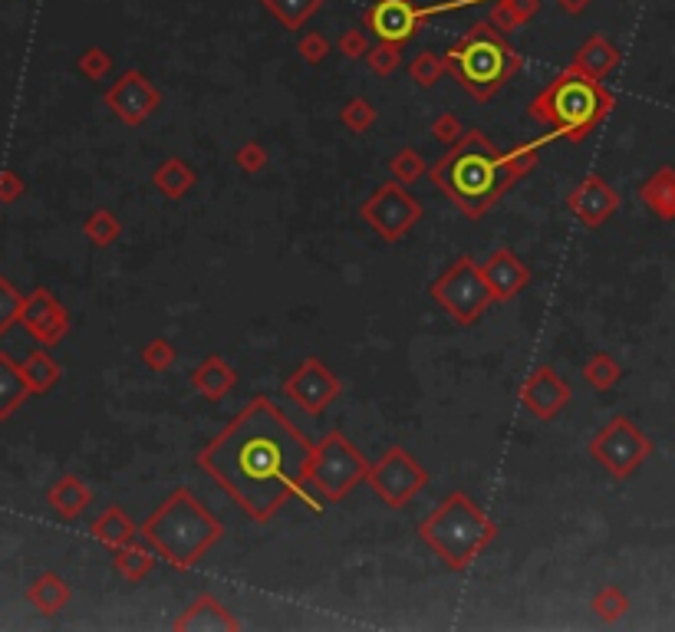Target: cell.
I'll return each instance as SVG.
<instances>
[{
	"mask_svg": "<svg viewBox=\"0 0 675 632\" xmlns=\"http://www.w3.org/2000/svg\"><path fill=\"white\" fill-rule=\"evenodd\" d=\"M313 445L267 395H254L234 419L198 451L195 465L257 524H267L287 501L323 514L303 481Z\"/></svg>",
	"mask_w": 675,
	"mask_h": 632,
	"instance_id": "obj_1",
	"label": "cell"
},
{
	"mask_svg": "<svg viewBox=\"0 0 675 632\" xmlns=\"http://www.w3.org/2000/svg\"><path fill=\"white\" fill-rule=\"evenodd\" d=\"M557 142L554 132L501 152L481 129H468L455 149L432 162L429 178L468 221H481L508 191L537 168V152Z\"/></svg>",
	"mask_w": 675,
	"mask_h": 632,
	"instance_id": "obj_2",
	"label": "cell"
},
{
	"mask_svg": "<svg viewBox=\"0 0 675 632\" xmlns=\"http://www.w3.org/2000/svg\"><path fill=\"white\" fill-rule=\"evenodd\" d=\"M139 534L168 567L191 570L224 537V524L198 501L195 491L175 488L139 524Z\"/></svg>",
	"mask_w": 675,
	"mask_h": 632,
	"instance_id": "obj_3",
	"label": "cell"
},
{
	"mask_svg": "<svg viewBox=\"0 0 675 632\" xmlns=\"http://www.w3.org/2000/svg\"><path fill=\"white\" fill-rule=\"evenodd\" d=\"M616 109V96L603 86V79H593L587 73L567 66L550 83L540 89L527 106L537 126L554 132L564 142H583L600 122Z\"/></svg>",
	"mask_w": 675,
	"mask_h": 632,
	"instance_id": "obj_4",
	"label": "cell"
},
{
	"mask_svg": "<svg viewBox=\"0 0 675 632\" xmlns=\"http://www.w3.org/2000/svg\"><path fill=\"white\" fill-rule=\"evenodd\" d=\"M442 60L445 70L458 79V86L478 103H488L498 96L524 66L521 53L511 47L508 37L491 20L471 24L465 37L445 50Z\"/></svg>",
	"mask_w": 675,
	"mask_h": 632,
	"instance_id": "obj_5",
	"label": "cell"
},
{
	"mask_svg": "<svg viewBox=\"0 0 675 632\" xmlns=\"http://www.w3.org/2000/svg\"><path fill=\"white\" fill-rule=\"evenodd\" d=\"M422 544L429 547L445 570L461 573L475 563L485 547L498 537V524L491 521L471 494L452 491L435 511L419 524Z\"/></svg>",
	"mask_w": 675,
	"mask_h": 632,
	"instance_id": "obj_6",
	"label": "cell"
},
{
	"mask_svg": "<svg viewBox=\"0 0 675 632\" xmlns=\"http://www.w3.org/2000/svg\"><path fill=\"white\" fill-rule=\"evenodd\" d=\"M369 478V461L359 455V448L343 432H326L310 451L303 481L313 494H320L326 504H340L356 484Z\"/></svg>",
	"mask_w": 675,
	"mask_h": 632,
	"instance_id": "obj_7",
	"label": "cell"
},
{
	"mask_svg": "<svg viewBox=\"0 0 675 632\" xmlns=\"http://www.w3.org/2000/svg\"><path fill=\"white\" fill-rule=\"evenodd\" d=\"M429 293L458 326L478 323L494 303V293L488 287L485 274H481V264L471 261V257H458L452 267H445L442 274L432 280Z\"/></svg>",
	"mask_w": 675,
	"mask_h": 632,
	"instance_id": "obj_8",
	"label": "cell"
},
{
	"mask_svg": "<svg viewBox=\"0 0 675 632\" xmlns=\"http://www.w3.org/2000/svg\"><path fill=\"white\" fill-rule=\"evenodd\" d=\"M649 455L652 442L639 432V425L629 415H613L590 442V458L616 481L633 478Z\"/></svg>",
	"mask_w": 675,
	"mask_h": 632,
	"instance_id": "obj_9",
	"label": "cell"
},
{
	"mask_svg": "<svg viewBox=\"0 0 675 632\" xmlns=\"http://www.w3.org/2000/svg\"><path fill=\"white\" fill-rule=\"evenodd\" d=\"M475 4H494V0H442V4L419 7L415 0H373L363 14V27L376 33L379 40L389 43H405L415 30L435 14H455V10L475 7Z\"/></svg>",
	"mask_w": 675,
	"mask_h": 632,
	"instance_id": "obj_10",
	"label": "cell"
},
{
	"mask_svg": "<svg viewBox=\"0 0 675 632\" xmlns=\"http://www.w3.org/2000/svg\"><path fill=\"white\" fill-rule=\"evenodd\" d=\"M369 488L376 491V498L399 511V507L409 504L415 494L429 488L432 474L425 471L419 461H415L402 445H392L389 451H382V458L369 465Z\"/></svg>",
	"mask_w": 675,
	"mask_h": 632,
	"instance_id": "obj_11",
	"label": "cell"
},
{
	"mask_svg": "<svg viewBox=\"0 0 675 632\" xmlns=\"http://www.w3.org/2000/svg\"><path fill=\"white\" fill-rule=\"evenodd\" d=\"M422 214H425L422 205L399 182L379 185L373 195L359 205V218H363L369 228H373L382 241H389V244L402 241V237L422 221Z\"/></svg>",
	"mask_w": 675,
	"mask_h": 632,
	"instance_id": "obj_12",
	"label": "cell"
},
{
	"mask_svg": "<svg viewBox=\"0 0 675 632\" xmlns=\"http://www.w3.org/2000/svg\"><path fill=\"white\" fill-rule=\"evenodd\" d=\"M280 389H284V395L297 405V409L313 415V419H320V415L343 395V382L323 366V359L307 356L284 382H280Z\"/></svg>",
	"mask_w": 675,
	"mask_h": 632,
	"instance_id": "obj_13",
	"label": "cell"
},
{
	"mask_svg": "<svg viewBox=\"0 0 675 632\" xmlns=\"http://www.w3.org/2000/svg\"><path fill=\"white\" fill-rule=\"evenodd\" d=\"M103 103L112 109V116L119 122H126V126H142L145 119H152L155 112L162 109V89L145 73L129 70L106 89Z\"/></svg>",
	"mask_w": 675,
	"mask_h": 632,
	"instance_id": "obj_14",
	"label": "cell"
},
{
	"mask_svg": "<svg viewBox=\"0 0 675 632\" xmlns=\"http://www.w3.org/2000/svg\"><path fill=\"white\" fill-rule=\"evenodd\" d=\"M567 211L583 224V228L596 231L620 211V191L606 182L603 175H587L567 195Z\"/></svg>",
	"mask_w": 675,
	"mask_h": 632,
	"instance_id": "obj_15",
	"label": "cell"
},
{
	"mask_svg": "<svg viewBox=\"0 0 675 632\" xmlns=\"http://www.w3.org/2000/svg\"><path fill=\"white\" fill-rule=\"evenodd\" d=\"M20 323L27 326V333L40 346H56L70 333V313L50 290H33L30 297H24V310H20Z\"/></svg>",
	"mask_w": 675,
	"mask_h": 632,
	"instance_id": "obj_16",
	"label": "cell"
},
{
	"mask_svg": "<svg viewBox=\"0 0 675 632\" xmlns=\"http://www.w3.org/2000/svg\"><path fill=\"white\" fill-rule=\"evenodd\" d=\"M521 405L540 422H554L570 405V386L560 379L557 369L537 366L521 386Z\"/></svg>",
	"mask_w": 675,
	"mask_h": 632,
	"instance_id": "obj_17",
	"label": "cell"
},
{
	"mask_svg": "<svg viewBox=\"0 0 675 632\" xmlns=\"http://www.w3.org/2000/svg\"><path fill=\"white\" fill-rule=\"evenodd\" d=\"M481 274H485L488 287L494 293V303H508L517 293H524L527 284H531V267H527L521 257L508 247L494 251L485 264H481Z\"/></svg>",
	"mask_w": 675,
	"mask_h": 632,
	"instance_id": "obj_18",
	"label": "cell"
},
{
	"mask_svg": "<svg viewBox=\"0 0 675 632\" xmlns=\"http://www.w3.org/2000/svg\"><path fill=\"white\" fill-rule=\"evenodd\" d=\"M175 629H195V632H234L241 629V619L224 606L218 596L201 593L188 603V609L172 623Z\"/></svg>",
	"mask_w": 675,
	"mask_h": 632,
	"instance_id": "obj_19",
	"label": "cell"
},
{
	"mask_svg": "<svg viewBox=\"0 0 675 632\" xmlns=\"http://www.w3.org/2000/svg\"><path fill=\"white\" fill-rule=\"evenodd\" d=\"M188 382L201 399L221 402L234 392V386H238V372H234V366H228L224 356H205L195 369H191Z\"/></svg>",
	"mask_w": 675,
	"mask_h": 632,
	"instance_id": "obj_20",
	"label": "cell"
},
{
	"mask_svg": "<svg viewBox=\"0 0 675 632\" xmlns=\"http://www.w3.org/2000/svg\"><path fill=\"white\" fill-rule=\"evenodd\" d=\"M195 185H198V172L178 155L162 158V162L155 165V172H152V188L159 191L165 201H182Z\"/></svg>",
	"mask_w": 675,
	"mask_h": 632,
	"instance_id": "obj_21",
	"label": "cell"
},
{
	"mask_svg": "<svg viewBox=\"0 0 675 632\" xmlns=\"http://www.w3.org/2000/svg\"><path fill=\"white\" fill-rule=\"evenodd\" d=\"M643 208L656 214L659 221H675V168H656L643 185H639Z\"/></svg>",
	"mask_w": 675,
	"mask_h": 632,
	"instance_id": "obj_22",
	"label": "cell"
},
{
	"mask_svg": "<svg viewBox=\"0 0 675 632\" xmlns=\"http://www.w3.org/2000/svg\"><path fill=\"white\" fill-rule=\"evenodd\" d=\"M570 66L593 79H606L616 66H620V50H616L606 37H590L577 53H573Z\"/></svg>",
	"mask_w": 675,
	"mask_h": 632,
	"instance_id": "obj_23",
	"label": "cell"
},
{
	"mask_svg": "<svg viewBox=\"0 0 675 632\" xmlns=\"http://www.w3.org/2000/svg\"><path fill=\"white\" fill-rule=\"evenodd\" d=\"M89 534H93L99 544H106L109 550H119L135 540V534H139V524L132 521V517L122 511V507H106L103 514L96 517L93 527H89Z\"/></svg>",
	"mask_w": 675,
	"mask_h": 632,
	"instance_id": "obj_24",
	"label": "cell"
},
{
	"mask_svg": "<svg viewBox=\"0 0 675 632\" xmlns=\"http://www.w3.org/2000/svg\"><path fill=\"white\" fill-rule=\"evenodd\" d=\"M47 501L56 514L66 517V521H73V517H80L86 507L93 504V491H89L76 474H63V478L47 491Z\"/></svg>",
	"mask_w": 675,
	"mask_h": 632,
	"instance_id": "obj_25",
	"label": "cell"
},
{
	"mask_svg": "<svg viewBox=\"0 0 675 632\" xmlns=\"http://www.w3.org/2000/svg\"><path fill=\"white\" fill-rule=\"evenodd\" d=\"M30 392L33 389L24 376V366H17L7 353H0V419H10V412H17Z\"/></svg>",
	"mask_w": 675,
	"mask_h": 632,
	"instance_id": "obj_26",
	"label": "cell"
},
{
	"mask_svg": "<svg viewBox=\"0 0 675 632\" xmlns=\"http://www.w3.org/2000/svg\"><path fill=\"white\" fill-rule=\"evenodd\" d=\"M27 600H30V606H37L43 616H56L66 603H70V586H66L60 573H40V577L30 583Z\"/></svg>",
	"mask_w": 675,
	"mask_h": 632,
	"instance_id": "obj_27",
	"label": "cell"
},
{
	"mask_svg": "<svg viewBox=\"0 0 675 632\" xmlns=\"http://www.w3.org/2000/svg\"><path fill=\"white\" fill-rule=\"evenodd\" d=\"M112 570H116L122 580L139 583L155 570V553H152V547H139L132 540V544L112 550Z\"/></svg>",
	"mask_w": 675,
	"mask_h": 632,
	"instance_id": "obj_28",
	"label": "cell"
},
{
	"mask_svg": "<svg viewBox=\"0 0 675 632\" xmlns=\"http://www.w3.org/2000/svg\"><path fill=\"white\" fill-rule=\"evenodd\" d=\"M580 372H583V382L596 392H610L620 386V379H623V366L616 363L610 353H603V349L590 353Z\"/></svg>",
	"mask_w": 675,
	"mask_h": 632,
	"instance_id": "obj_29",
	"label": "cell"
},
{
	"mask_svg": "<svg viewBox=\"0 0 675 632\" xmlns=\"http://www.w3.org/2000/svg\"><path fill=\"white\" fill-rule=\"evenodd\" d=\"M540 0H494L491 4V24L501 33H511L517 27H524L527 20L537 14Z\"/></svg>",
	"mask_w": 675,
	"mask_h": 632,
	"instance_id": "obj_30",
	"label": "cell"
},
{
	"mask_svg": "<svg viewBox=\"0 0 675 632\" xmlns=\"http://www.w3.org/2000/svg\"><path fill=\"white\" fill-rule=\"evenodd\" d=\"M287 30H300L323 7V0H261Z\"/></svg>",
	"mask_w": 675,
	"mask_h": 632,
	"instance_id": "obj_31",
	"label": "cell"
},
{
	"mask_svg": "<svg viewBox=\"0 0 675 632\" xmlns=\"http://www.w3.org/2000/svg\"><path fill=\"white\" fill-rule=\"evenodd\" d=\"M24 376H27L33 392H50L56 382H60V363H56V359L47 353V349H37V353L27 356Z\"/></svg>",
	"mask_w": 675,
	"mask_h": 632,
	"instance_id": "obj_32",
	"label": "cell"
},
{
	"mask_svg": "<svg viewBox=\"0 0 675 632\" xmlns=\"http://www.w3.org/2000/svg\"><path fill=\"white\" fill-rule=\"evenodd\" d=\"M386 168H389L392 182H399V185H405V188L415 185L425 172H429V165H425L422 152H419V149H412V145H405V149H399L396 155H392L389 162H386Z\"/></svg>",
	"mask_w": 675,
	"mask_h": 632,
	"instance_id": "obj_33",
	"label": "cell"
},
{
	"mask_svg": "<svg viewBox=\"0 0 675 632\" xmlns=\"http://www.w3.org/2000/svg\"><path fill=\"white\" fill-rule=\"evenodd\" d=\"M379 122V109L369 103L366 96H353L350 103L340 109V126L350 129L353 135H366L373 132Z\"/></svg>",
	"mask_w": 675,
	"mask_h": 632,
	"instance_id": "obj_34",
	"label": "cell"
},
{
	"mask_svg": "<svg viewBox=\"0 0 675 632\" xmlns=\"http://www.w3.org/2000/svg\"><path fill=\"white\" fill-rule=\"evenodd\" d=\"M590 609H593L596 619H603V623H620V619L629 613V596L616 583H610V586H603V590L593 593Z\"/></svg>",
	"mask_w": 675,
	"mask_h": 632,
	"instance_id": "obj_35",
	"label": "cell"
},
{
	"mask_svg": "<svg viewBox=\"0 0 675 632\" xmlns=\"http://www.w3.org/2000/svg\"><path fill=\"white\" fill-rule=\"evenodd\" d=\"M83 234L89 237V244H93V247H112V244L119 241L122 224H119V218L109 208H99V211H93L86 218Z\"/></svg>",
	"mask_w": 675,
	"mask_h": 632,
	"instance_id": "obj_36",
	"label": "cell"
},
{
	"mask_svg": "<svg viewBox=\"0 0 675 632\" xmlns=\"http://www.w3.org/2000/svg\"><path fill=\"white\" fill-rule=\"evenodd\" d=\"M442 73H445V60L438 53H432V50H422L419 56H412V63H409V79L415 86H422V89H432L438 79H442Z\"/></svg>",
	"mask_w": 675,
	"mask_h": 632,
	"instance_id": "obj_37",
	"label": "cell"
},
{
	"mask_svg": "<svg viewBox=\"0 0 675 632\" xmlns=\"http://www.w3.org/2000/svg\"><path fill=\"white\" fill-rule=\"evenodd\" d=\"M399 63H402V43L379 40L376 47L366 53V66L376 76H392V73L399 70Z\"/></svg>",
	"mask_w": 675,
	"mask_h": 632,
	"instance_id": "obj_38",
	"label": "cell"
},
{
	"mask_svg": "<svg viewBox=\"0 0 675 632\" xmlns=\"http://www.w3.org/2000/svg\"><path fill=\"white\" fill-rule=\"evenodd\" d=\"M175 359H178V349L168 343L165 336H155V340L142 346V366L152 372H168L175 366Z\"/></svg>",
	"mask_w": 675,
	"mask_h": 632,
	"instance_id": "obj_39",
	"label": "cell"
},
{
	"mask_svg": "<svg viewBox=\"0 0 675 632\" xmlns=\"http://www.w3.org/2000/svg\"><path fill=\"white\" fill-rule=\"evenodd\" d=\"M231 158H234V165H238L244 175H261L267 168V162H270L267 149L257 139H244L238 149H234Z\"/></svg>",
	"mask_w": 675,
	"mask_h": 632,
	"instance_id": "obj_40",
	"label": "cell"
},
{
	"mask_svg": "<svg viewBox=\"0 0 675 632\" xmlns=\"http://www.w3.org/2000/svg\"><path fill=\"white\" fill-rule=\"evenodd\" d=\"M465 132H468L465 122H461L455 112H442V116H435L432 129H429V135L442 145V149H455V145L465 139Z\"/></svg>",
	"mask_w": 675,
	"mask_h": 632,
	"instance_id": "obj_41",
	"label": "cell"
},
{
	"mask_svg": "<svg viewBox=\"0 0 675 632\" xmlns=\"http://www.w3.org/2000/svg\"><path fill=\"white\" fill-rule=\"evenodd\" d=\"M20 310H24V297L0 277V336H4L14 323H20Z\"/></svg>",
	"mask_w": 675,
	"mask_h": 632,
	"instance_id": "obj_42",
	"label": "cell"
},
{
	"mask_svg": "<svg viewBox=\"0 0 675 632\" xmlns=\"http://www.w3.org/2000/svg\"><path fill=\"white\" fill-rule=\"evenodd\" d=\"M297 53L303 56V63L320 66L326 56H330V43H326V37H320V33H303L297 43Z\"/></svg>",
	"mask_w": 675,
	"mask_h": 632,
	"instance_id": "obj_43",
	"label": "cell"
},
{
	"mask_svg": "<svg viewBox=\"0 0 675 632\" xmlns=\"http://www.w3.org/2000/svg\"><path fill=\"white\" fill-rule=\"evenodd\" d=\"M109 70H112V56H109L106 50L89 47V50L80 56V73H83L86 79H103Z\"/></svg>",
	"mask_w": 675,
	"mask_h": 632,
	"instance_id": "obj_44",
	"label": "cell"
},
{
	"mask_svg": "<svg viewBox=\"0 0 675 632\" xmlns=\"http://www.w3.org/2000/svg\"><path fill=\"white\" fill-rule=\"evenodd\" d=\"M336 50H340V56H346V60H366V53H369L366 33L363 30H346L340 37V43H336Z\"/></svg>",
	"mask_w": 675,
	"mask_h": 632,
	"instance_id": "obj_45",
	"label": "cell"
},
{
	"mask_svg": "<svg viewBox=\"0 0 675 632\" xmlns=\"http://www.w3.org/2000/svg\"><path fill=\"white\" fill-rule=\"evenodd\" d=\"M24 182L14 175V172H0V201H17L24 195Z\"/></svg>",
	"mask_w": 675,
	"mask_h": 632,
	"instance_id": "obj_46",
	"label": "cell"
},
{
	"mask_svg": "<svg viewBox=\"0 0 675 632\" xmlns=\"http://www.w3.org/2000/svg\"><path fill=\"white\" fill-rule=\"evenodd\" d=\"M560 4V10H564V14H570V17H580L583 10L590 7V0H557Z\"/></svg>",
	"mask_w": 675,
	"mask_h": 632,
	"instance_id": "obj_47",
	"label": "cell"
}]
</instances>
